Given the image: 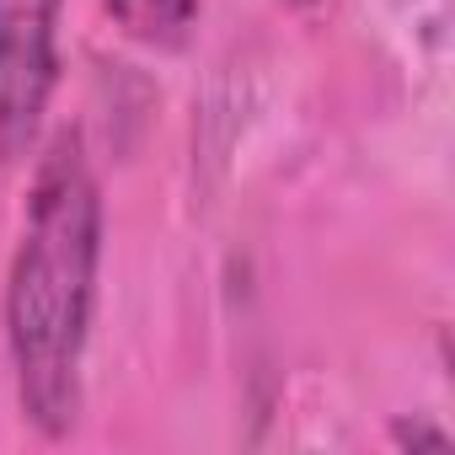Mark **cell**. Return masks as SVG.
<instances>
[{
  "instance_id": "1",
  "label": "cell",
  "mask_w": 455,
  "mask_h": 455,
  "mask_svg": "<svg viewBox=\"0 0 455 455\" xmlns=\"http://www.w3.org/2000/svg\"><path fill=\"white\" fill-rule=\"evenodd\" d=\"M102 268V188L76 134L38 161L22 242L6 274V354L22 418L44 439H65L81 418V364Z\"/></svg>"
},
{
  "instance_id": "2",
  "label": "cell",
  "mask_w": 455,
  "mask_h": 455,
  "mask_svg": "<svg viewBox=\"0 0 455 455\" xmlns=\"http://www.w3.org/2000/svg\"><path fill=\"white\" fill-rule=\"evenodd\" d=\"M65 0H0V156H33L60 86Z\"/></svg>"
},
{
  "instance_id": "3",
  "label": "cell",
  "mask_w": 455,
  "mask_h": 455,
  "mask_svg": "<svg viewBox=\"0 0 455 455\" xmlns=\"http://www.w3.org/2000/svg\"><path fill=\"white\" fill-rule=\"evenodd\" d=\"M113 28L145 49H177L188 44L198 22V0H102Z\"/></svg>"
}]
</instances>
